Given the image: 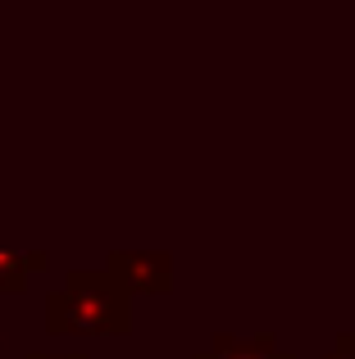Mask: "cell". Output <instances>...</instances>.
<instances>
[{"label": "cell", "instance_id": "cell-1", "mask_svg": "<svg viewBox=\"0 0 355 359\" xmlns=\"http://www.w3.org/2000/svg\"><path fill=\"white\" fill-rule=\"evenodd\" d=\"M46 332L128 337L133 332V291L109 269H73L64 287L46 296Z\"/></svg>", "mask_w": 355, "mask_h": 359}, {"label": "cell", "instance_id": "cell-2", "mask_svg": "<svg viewBox=\"0 0 355 359\" xmlns=\"http://www.w3.org/2000/svg\"><path fill=\"white\" fill-rule=\"evenodd\" d=\"M105 269L133 296H169L173 291V255L169 250H109Z\"/></svg>", "mask_w": 355, "mask_h": 359}, {"label": "cell", "instance_id": "cell-3", "mask_svg": "<svg viewBox=\"0 0 355 359\" xmlns=\"http://www.w3.org/2000/svg\"><path fill=\"white\" fill-rule=\"evenodd\" d=\"M192 359H296V355L283 351L274 332H255V337L214 332L210 346H205V351H196Z\"/></svg>", "mask_w": 355, "mask_h": 359}, {"label": "cell", "instance_id": "cell-4", "mask_svg": "<svg viewBox=\"0 0 355 359\" xmlns=\"http://www.w3.org/2000/svg\"><path fill=\"white\" fill-rule=\"evenodd\" d=\"M27 282H32V273H27L23 250H0V291L5 296H23Z\"/></svg>", "mask_w": 355, "mask_h": 359}, {"label": "cell", "instance_id": "cell-5", "mask_svg": "<svg viewBox=\"0 0 355 359\" xmlns=\"http://www.w3.org/2000/svg\"><path fill=\"white\" fill-rule=\"evenodd\" d=\"M323 359H355V332H342L337 341H333V351Z\"/></svg>", "mask_w": 355, "mask_h": 359}, {"label": "cell", "instance_id": "cell-6", "mask_svg": "<svg viewBox=\"0 0 355 359\" xmlns=\"http://www.w3.org/2000/svg\"><path fill=\"white\" fill-rule=\"evenodd\" d=\"M23 259H27V273H46L51 269V255L46 250H23Z\"/></svg>", "mask_w": 355, "mask_h": 359}, {"label": "cell", "instance_id": "cell-7", "mask_svg": "<svg viewBox=\"0 0 355 359\" xmlns=\"http://www.w3.org/2000/svg\"><path fill=\"white\" fill-rule=\"evenodd\" d=\"M23 359H87L82 351H69V355H46V351H32V355H23Z\"/></svg>", "mask_w": 355, "mask_h": 359}]
</instances>
